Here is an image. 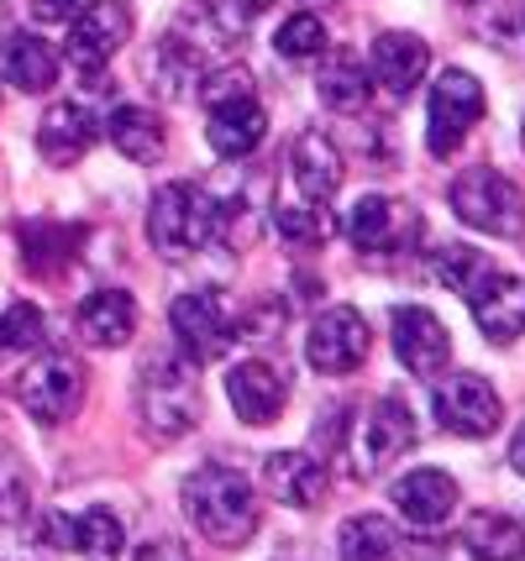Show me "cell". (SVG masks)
<instances>
[{
	"label": "cell",
	"mask_w": 525,
	"mask_h": 561,
	"mask_svg": "<svg viewBox=\"0 0 525 561\" xmlns=\"http://www.w3.org/2000/svg\"><path fill=\"white\" fill-rule=\"evenodd\" d=\"M179 504L190 514V525H195L210 546H226V551L248 546V540L258 536V525H263L252 483L221 462L195 467V472L184 478V489H179Z\"/></svg>",
	"instance_id": "6da1fadb"
},
{
	"label": "cell",
	"mask_w": 525,
	"mask_h": 561,
	"mask_svg": "<svg viewBox=\"0 0 525 561\" xmlns=\"http://www.w3.org/2000/svg\"><path fill=\"white\" fill-rule=\"evenodd\" d=\"M201 363H190L184 352H158L148 357L137 378V420L152 440H184L201 425Z\"/></svg>",
	"instance_id": "7a4b0ae2"
},
{
	"label": "cell",
	"mask_w": 525,
	"mask_h": 561,
	"mask_svg": "<svg viewBox=\"0 0 525 561\" xmlns=\"http://www.w3.org/2000/svg\"><path fill=\"white\" fill-rule=\"evenodd\" d=\"M210 237H221V205L205 195L201 184L179 179L163 184L148 205V242L158 257L169 263H190L195 252L210 247Z\"/></svg>",
	"instance_id": "3957f363"
},
{
	"label": "cell",
	"mask_w": 525,
	"mask_h": 561,
	"mask_svg": "<svg viewBox=\"0 0 525 561\" xmlns=\"http://www.w3.org/2000/svg\"><path fill=\"white\" fill-rule=\"evenodd\" d=\"M326 446H336V457L347 462L352 478H374L378 467H389L395 457H404L410 446H415V415H410V404L395 399V393H384L374 399L363 420L347 431V410L336 415V436H326Z\"/></svg>",
	"instance_id": "277c9868"
},
{
	"label": "cell",
	"mask_w": 525,
	"mask_h": 561,
	"mask_svg": "<svg viewBox=\"0 0 525 561\" xmlns=\"http://www.w3.org/2000/svg\"><path fill=\"white\" fill-rule=\"evenodd\" d=\"M205 142L216 158H252L263 131H269V111L258 90L248 84V73H221V79H205Z\"/></svg>",
	"instance_id": "5b68a950"
},
{
	"label": "cell",
	"mask_w": 525,
	"mask_h": 561,
	"mask_svg": "<svg viewBox=\"0 0 525 561\" xmlns=\"http://www.w3.org/2000/svg\"><path fill=\"white\" fill-rule=\"evenodd\" d=\"M452 210L463 226L489 231V237H525V190L500 169H468L452 179Z\"/></svg>",
	"instance_id": "8992f818"
},
{
	"label": "cell",
	"mask_w": 525,
	"mask_h": 561,
	"mask_svg": "<svg viewBox=\"0 0 525 561\" xmlns=\"http://www.w3.org/2000/svg\"><path fill=\"white\" fill-rule=\"evenodd\" d=\"M169 331L190 363H216L237 342V305L221 289H190L169 305Z\"/></svg>",
	"instance_id": "52a82bcc"
},
{
	"label": "cell",
	"mask_w": 525,
	"mask_h": 561,
	"mask_svg": "<svg viewBox=\"0 0 525 561\" xmlns=\"http://www.w3.org/2000/svg\"><path fill=\"white\" fill-rule=\"evenodd\" d=\"M84 363L69 357V352H37L26 373L16 378V399H22V410L37 425H64V420L79 415V404H84Z\"/></svg>",
	"instance_id": "ba28073f"
},
{
	"label": "cell",
	"mask_w": 525,
	"mask_h": 561,
	"mask_svg": "<svg viewBox=\"0 0 525 561\" xmlns=\"http://www.w3.org/2000/svg\"><path fill=\"white\" fill-rule=\"evenodd\" d=\"M483 122V84L468 69H442L425 100V147L431 158H452Z\"/></svg>",
	"instance_id": "9c48e42d"
},
{
	"label": "cell",
	"mask_w": 525,
	"mask_h": 561,
	"mask_svg": "<svg viewBox=\"0 0 525 561\" xmlns=\"http://www.w3.org/2000/svg\"><path fill=\"white\" fill-rule=\"evenodd\" d=\"M347 237L368 257H404L425 237V220L415 205H404L395 195H363L347 216Z\"/></svg>",
	"instance_id": "30bf717a"
},
{
	"label": "cell",
	"mask_w": 525,
	"mask_h": 561,
	"mask_svg": "<svg viewBox=\"0 0 525 561\" xmlns=\"http://www.w3.org/2000/svg\"><path fill=\"white\" fill-rule=\"evenodd\" d=\"M368 352H374V325L363 320V310H352V305H331L321 316L310 320V336H305V357L316 373L326 378H347L357 367L368 363Z\"/></svg>",
	"instance_id": "8fae6325"
},
{
	"label": "cell",
	"mask_w": 525,
	"mask_h": 561,
	"mask_svg": "<svg viewBox=\"0 0 525 561\" xmlns=\"http://www.w3.org/2000/svg\"><path fill=\"white\" fill-rule=\"evenodd\" d=\"M37 546L79 551L84 561H116L126 546V525L105 504H90V510H79V514H43L37 519Z\"/></svg>",
	"instance_id": "7c38bea8"
},
{
	"label": "cell",
	"mask_w": 525,
	"mask_h": 561,
	"mask_svg": "<svg viewBox=\"0 0 525 561\" xmlns=\"http://www.w3.org/2000/svg\"><path fill=\"white\" fill-rule=\"evenodd\" d=\"M431 410H436V420H442V431L468 436V440L494 436L500 420H504V404H500V393H494V383L478 378V373H452V378H442V389H436V399H431Z\"/></svg>",
	"instance_id": "4fadbf2b"
},
{
	"label": "cell",
	"mask_w": 525,
	"mask_h": 561,
	"mask_svg": "<svg viewBox=\"0 0 525 561\" xmlns=\"http://www.w3.org/2000/svg\"><path fill=\"white\" fill-rule=\"evenodd\" d=\"M132 5L126 0H95L84 16H75L69 22V64H75L79 73H101L116 53L126 48V37H132Z\"/></svg>",
	"instance_id": "5bb4252c"
},
{
	"label": "cell",
	"mask_w": 525,
	"mask_h": 561,
	"mask_svg": "<svg viewBox=\"0 0 525 561\" xmlns=\"http://www.w3.org/2000/svg\"><path fill=\"white\" fill-rule=\"evenodd\" d=\"M389 342H395V357H400L404 373H415V378H431V373H442L452 357V336L447 325L421 310V305H400L395 320H389Z\"/></svg>",
	"instance_id": "9a60e30c"
},
{
	"label": "cell",
	"mask_w": 525,
	"mask_h": 561,
	"mask_svg": "<svg viewBox=\"0 0 525 561\" xmlns=\"http://www.w3.org/2000/svg\"><path fill=\"white\" fill-rule=\"evenodd\" d=\"M95 131H101V122H95L90 100H53L43 111V122H37V152L53 169H75L95 147Z\"/></svg>",
	"instance_id": "2e32d148"
},
{
	"label": "cell",
	"mask_w": 525,
	"mask_h": 561,
	"mask_svg": "<svg viewBox=\"0 0 525 561\" xmlns=\"http://www.w3.org/2000/svg\"><path fill=\"white\" fill-rule=\"evenodd\" d=\"M389 499H395V510H400L415 530H442L463 493H457V478H452L447 467H415V472L395 478Z\"/></svg>",
	"instance_id": "e0dca14e"
},
{
	"label": "cell",
	"mask_w": 525,
	"mask_h": 561,
	"mask_svg": "<svg viewBox=\"0 0 525 561\" xmlns=\"http://www.w3.org/2000/svg\"><path fill=\"white\" fill-rule=\"evenodd\" d=\"M425 69H431V48H425V37H415V32H378L374 37L368 73H374L395 100L415 95V90H421V79H425Z\"/></svg>",
	"instance_id": "ac0fdd59"
},
{
	"label": "cell",
	"mask_w": 525,
	"mask_h": 561,
	"mask_svg": "<svg viewBox=\"0 0 525 561\" xmlns=\"http://www.w3.org/2000/svg\"><path fill=\"white\" fill-rule=\"evenodd\" d=\"M226 399H231V410L242 425H274L284 415V404H289V389H284V378H278L269 363H237L226 373Z\"/></svg>",
	"instance_id": "d6986e66"
},
{
	"label": "cell",
	"mask_w": 525,
	"mask_h": 561,
	"mask_svg": "<svg viewBox=\"0 0 525 561\" xmlns=\"http://www.w3.org/2000/svg\"><path fill=\"white\" fill-rule=\"evenodd\" d=\"M263 489L284 510H316L326 493H331V472L310 451H274L263 462Z\"/></svg>",
	"instance_id": "ffe728a7"
},
{
	"label": "cell",
	"mask_w": 525,
	"mask_h": 561,
	"mask_svg": "<svg viewBox=\"0 0 525 561\" xmlns=\"http://www.w3.org/2000/svg\"><path fill=\"white\" fill-rule=\"evenodd\" d=\"M468 305H473L478 331H483L494 346H510V342H521L525 336V278H515V273H494V278L483 284V294L468 299Z\"/></svg>",
	"instance_id": "44dd1931"
},
{
	"label": "cell",
	"mask_w": 525,
	"mask_h": 561,
	"mask_svg": "<svg viewBox=\"0 0 525 561\" xmlns=\"http://www.w3.org/2000/svg\"><path fill=\"white\" fill-rule=\"evenodd\" d=\"M284 169H289L295 195L331 199L336 184H342V152H336V142H326L321 131H300L289 142V152H284Z\"/></svg>",
	"instance_id": "7402d4cb"
},
{
	"label": "cell",
	"mask_w": 525,
	"mask_h": 561,
	"mask_svg": "<svg viewBox=\"0 0 525 561\" xmlns=\"http://www.w3.org/2000/svg\"><path fill=\"white\" fill-rule=\"evenodd\" d=\"M58 53L37 37V32H11L5 37V48H0V73L22 90V95H48L53 84H58Z\"/></svg>",
	"instance_id": "603a6c76"
},
{
	"label": "cell",
	"mask_w": 525,
	"mask_h": 561,
	"mask_svg": "<svg viewBox=\"0 0 525 561\" xmlns=\"http://www.w3.org/2000/svg\"><path fill=\"white\" fill-rule=\"evenodd\" d=\"M75 325L90 346H126L137 331V299L126 289H95L79 305Z\"/></svg>",
	"instance_id": "cb8c5ba5"
},
{
	"label": "cell",
	"mask_w": 525,
	"mask_h": 561,
	"mask_svg": "<svg viewBox=\"0 0 525 561\" xmlns=\"http://www.w3.org/2000/svg\"><path fill=\"white\" fill-rule=\"evenodd\" d=\"M105 137H111V147L122 152L126 163L152 169L163 158V122H158V111H148V105H116L105 116Z\"/></svg>",
	"instance_id": "d4e9b609"
},
{
	"label": "cell",
	"mask_w": 525,
	"mask_h": 561,
	"mask_svg": "<svg viewBox=\"0 0 525 561\" xmlns=\"http://www.w3.org/2000/svg\"><path fill=\"white\" fill-rule=\"evenodd\" d=\"M463 551L473 561H525V519L500 510H478L463 525Z\"/></svg>",
	"instance_id": "484cf974"
},
{
	"label": "cell",
	"mask_w": 525,
	"mask_h": 561,
	"mask_svg": "<svg viewBox=\"0 0 525 561\" xmlns=\"http://www.w3.org/2000/svg\"><path fill=\"white\" fill-rule=\"evenodd\" d=\"M316 95L336 111V116H357L368 95H374V73L363 58H352V53H336V58H326L321 69H316Z\"/></svg>",
	"instance_id": "4316f807"
},
{
	"label": "cell",
	"mask_w": 525,
	"mask_h": 561,
	"mask_svg": "<svg viewBox=\"0 0 525 561\" xmlns=\"http://www.w3.org/2000/svg\"><path fill=\"white\" fill-rule=\"evenodd\" d=\"M205 79V58L195 43H184V37H163L158 48H152V84L163 90L169 100H184L195 95V84Z\"/></svg>",
	"instance_id": "83f0119b"
},
{
	"label": "cell",
	"mask_w": 525,
	"mask_h": 561,
	"mask_svg": "<svg viewBox=\"0 0 525 561\" xmlns=\"http://www.w3.org/2000/svg\"><path fill=\"white\" fill-rule=\"evenodd\" d=\"M278 237L289 247H326L336 237V216H331V199H310V195H295L278 205Z\"/></svg>",
	"instance_id": "f1b7e54d"
},
{
	"label": "cell",
	"mask_w": 525,
	"mask_h": 561,
	"mask_svg": "<svg viewBox=\"0 0 525 561\" xmlns=\"http://www.w3.org/2000/svg\"><path fill=\"white\" fill-rule=\"evenodd\" d=\"M336 551L342 561H400V536L378 514H352L336 530Z\"/></svg>",
	"instance_id": "f546056e"
},
{
	"label": "cell",
	"mask_w": 525,
	"mask_h": 561,
	"mask_svg": "<svg viewBox=\"0 0 525 561\" xmlns=\"http://www.w3.org/2000/svg\"><path fill=\"white\" fill-rule=\"evenodd\" d=\"M79 237L75 226H53V220H32V226H22V257H26V268L37 273H58V268H69V257L79 252Z\"/></svg>",
	"instance_id": "4dcf8cb0"
},
{
	"label": "cell",
	"mask_w": 525,
	"mask_h": 561,
	"mask_svg": "<svg viewBox=\"0 0 525 561\" xmlns=\"http://www.w3.org/2000/svg\"><path fill=\"white\" fill-rule=\"evenodd\" d=\"M494 257L489 252H478V247H463V242H452L436 252V278L447 284L452 294H463V299H478L483 294V284L494 278Z\"/></svg>",
	"instance_id": "1f68e13d"
},
{
	"label": "cell",
	"mask_w": 525,
	"mask_h": 561,
	"mask_svg": "<svg viewBox=\"0 0 525 561\" xmlns=\"http://www.w3.org/2000/svg\"><path fill=\"white\" fill-rule=\"evenodd\" d=\"M43 336H48V316L37 305L16 299V305L0 310V352H37Z\"/></svg>",
	"instance_id": "d6a6232c"
},
{
	"label": "cell",
	"mask_w": 525,
	"mask_h": 561,
	"mask_svg": "<svg viewBox=\"0 0 525 561\" xmlns=\"http://www.w3.org/2000/svg\"><path fill=\"white\" fill-rule=\"evenodd\" d=\"M274 48L284 64H310L326 53V26L321 16H289V22L274 32Z\"/></svg>",
	"instance_id": "836d02e7"
},
{
	"label": "cell",
	"mask_w": 525,
	"mask_h": 561,
	"mask_svg": "<svg viewBox=\"0 0 525 561\" xmlns=\"http://www.w3.org/2000/svg\"><path fill=\"white\" fill-rule=\"evenodd\" d=\"M269 5H274V0H205V11H210L216 32H226V37H242V32H252V22H258Z\"/></svg>",
	"instance_id": "e575fe53"
},
{
	"label": "cell",
	"mask_w": 525,
	"mask_h": 561,
	"mask_svg": "<svg viewBox=\"0 0 525 561\" xmlns=\"http://www.w3.org/2000/svg\"><path fill=\"white\" fill-rule=\"evenodd\" d=\"M26 504H32V493H26V472L16 462L0 472V525H16L26 514Z\"/></svg>",
	"instance_id": "d590c367"
},
{
	"label": "cell",
	"mask_w": 525,
	"mask_h": 561,
	"mask_svg": "<svg viewBox=\"0 0 525 561\" xmlns=\"http://www.w3.org/2000/svg\"><path fill=\"white\" fill-rule=\"evenodd\" d=\"M116 561H190V551L174 536H148V540H137V546H122Z\"/></svg>",
	"instance_id": "8d00e7d4"
},
{
	"label": "cell",
	"mask_w": 525,
	"mask_h": 561,
	"mask_svg": "<svg viewBox=\"0 0 525 561\" xmlns=\"http://www.w3.org/2000/svg\"><path fill=\"white\" fill-rule=\"evenodd\" d=\"M95 0H32V16L43 26H69L75 16H84Z\"/></svg>",
	"instance_id": "74e56055"
},
{
	"label": "cell",
	"mask_w": 525,
	"mask_h": 561,
	"mask_svg": "<svg viewBox=\"0 0 525 561\" xmlns=\"http://www.w3.org/2000/svg\"><path fill=\"white\" fill-rule=\"evenodd\" d=\"M510 467H515V472L525 478V425L515 431V440H510Z\"/></svg>",
	"instance_id": "f35d334b"
},
{
	"label": "cell",
	"mask_w": 525,
	"mask_h": 561,
	"mask_svg": "<svg viewBox=\"0 0 525 561\" xmlns=\"http://www.w3.org/2000/svg\"><path fill=\"white\" fill-rule=\"evenodd\" d=\"M415 561H473V557H463V551H425V557Z\"/></svg>",
	"instance_id": "ab89813d"
},
{
	"label": "cell",
	"mask_w": 525,
	"mask_h": 561,
	"mask_svg": "<svg viewBox=\"0 0 525 561\" xmlns=\"http://www.w3.org/2000/svg\"><path fill=\"white\" fill-rule=\"evenodd\" d=\"M521 142H525V122H521Z\"/></svg>",
	"instance_id": "60d3db41"
},
{
	"label": "cell",
	"mask_w": 525,
	"mask_h": 561,
	"mask_svg": "<svg viewBox=\"0 0 525 561\" xmlns=\"http://www.w3.org/2000/svg\"><path fill=\"white\" fill-rule=\"evenodd\" d=\"M463 5H468V0H463Z\"/></svg>",
	"instance_id": "b9f144b4"
}]
</instances>
